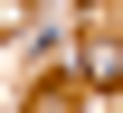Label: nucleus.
<instances>
[{"instance_id": "nucleus-1", "label": "nucleus", "mask_w": 123, "mask_h": 113, "mask_svg": "<svg viewBox=\"0 0 123 113\" xmlns=\"http://www.w3.org/2000/svg\"><path fill=\"white\" fill-rule=\"evenodd\" d=\"M10 10H19V0H10Z\"/></svg>"}]
</instances>
